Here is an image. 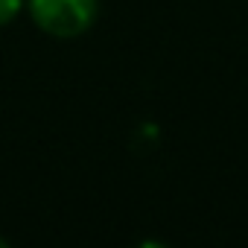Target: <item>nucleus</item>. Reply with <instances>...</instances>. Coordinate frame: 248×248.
Returning a JSON list of instances; mask_svg holds the SVG:
<instances>
[{"label": "nucleus", "mask_w": 248, "mask_h": 248, "mask_svg": "<svg viewBox=\"0 0 248 248\" xmlns=\"http://www.w3.org/2000/svg\"><path fill=\"white\" fill-rule=\"evenodd\" d=\"M99 0H30V15L53 38H76L96 21Z\"/></svg>", "instance_id": "nucleus-1"}, {"label": "nucleus", "mask_w": 248, "mask_h": 248, "mask_svg": "<svg viewBox=\"0 0 248 248\" xmlns=\"http://www.w3.org/2000/svg\"><path fill=\"white\" fill-rule=\"evenodd\" d=\"M21 6H24V0H0V27L15 21V15L21 12Z\"/></svg>", "instance_id": "nucleus-2"}, {"label": "nucleus", "mask_w": 248, "mask_h": 248, "mask_svg": "<svg viewBox=\"0 0 248 248\" xmlns=\"http://www.w3.org/2000/svg\"><path fill=\"white\" fill-rule=\"evenodd\" d=\"M3 245H6V239H3V236H0V248H3Z\"/></svg>", "instance_id": "nucleus-3"}]
</instances>
